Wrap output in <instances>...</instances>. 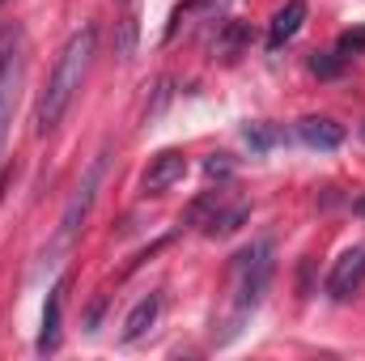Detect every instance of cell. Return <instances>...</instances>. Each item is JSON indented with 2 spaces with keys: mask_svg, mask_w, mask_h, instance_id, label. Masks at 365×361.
Here are the masks:
<instances>
[{
  "mask_svg": "<svg viewBox=\"0 0 365 361\" xmlns=\"http://www.w3.org/2000/svg\"><path fill=\"white\" fill-rule=\"evenodd\" d=\"M93 47H98V30L93 26H81L64 43V51H60V60L51 68V81H47V90L38 98V111H34V132L38 136L56 132V123L68 115L73 98L86 86V73H90V64H93Z\"/></svg>",
  "mask_w": 365,
  "mask_h": 361,
  "instance_id": "cell-1",
  "label": "cell"
},
{
  "mask_svg": "<svg viewBox=\"0 0 365 361\" xmlns=\"http://www.w3.org/2000/svg\"><path fill=\"white\" fill-rule=\"evenodd\" d=\"M272 272H276L272 238H259V243H251L247 251L234 255V323H242L251 310H259V302L272 285Z\"/></svg>",
  "mask_w": 365,
  "mask_h": 361,
  "instance_id": "cell-2",
  "label": "cell"
},
{
  "mask_svg": "<svg viewBox=\"0 0 365 361\" xmlns=\"http://www.w3.org/2000/svg\"><path fill=\"white\" fill-rule=\"evenodd\" d=\"M106 162H110V153L102 149L98 158H93L90 166H86V175H81V183L73 187V200L64 204V217H60V234H56V251H64L77 234H81V225H86V217H90L93 200H98V187H102V179H106Z\"/></svg>",
  "mask_w": 365,
  "mask_h": 361,
  "instance_id": "cell-3",
  "label": "cell"
},
{
  "mask_svg": "<svg viewBox=\"0 0 365 361\" xmlns=\"http://www.w3.org/2000/svg\"><path fill=\"white\" fill-rule=\"evenodd\" d=\"M17 86H21V51H17V43H13V47L0 56V149H4V141H9Z\"/></svg>",
  "mask_w": 365,
  "mask_h": 361,
  "instance_id": "cell-4",
  "label": "cell"
},
{
  "mask_svg": "<svg viewBox=\"0 0 365 361\" xmlns=\"http://www.w3.org/2000/svg\"><path fill=\"white\" fill-rule=\"evenodd\" d=\"M182 175H187V158H182L179 149H166V153H158L149 162V171L140 175V187H145V195H162L175 183H182Z\"/></svg>",
  "mask_w": 365,
  "mask_h": 361,
  "instance_id": "cell-5",
  "label": "cell"
},
{
  "mask_svg": "<svg viewBox=\"0 0 365 361\" xmlns=\"http://www.w3.org/2000/svg\"><path fill=\"white\" fill-rule=\"evenodd\" d=\"M361 280H365V247H353V251H344L336 260V268L327 276V293L331 298H349V293H357Z\"/></svg>",
  "mask_w": 365,
  "mask_h": 361,
  "instance_id": "cell-6",
  "label": "cell"
},
{
  "mask_svg": "<svg viewBox=\"0 0 365 361\" xmlns=\"http://www.w3.org/2000/svg\"><path fill=\"white\" fill-rule=\"evenodd\" d=\"M64 285L68 280H56L51 293H47V306H43V332H38V353H56L60 349V310H64Z\"/></svg>",
  "mask_w": 365,
  "mask_h": 361,
  "instance_id": "cell-7",
  "label": "cell"
},
{
  "mask_svg": "<svg viewBox=\"0 0 365 361\" xmlns=\"http://www.w3.org/2000/svg\"><path fill=\"white\" fill-rule=\"evenodd\" d=\"M297 136H302V145H310V149H340V145H344V128H340L336 119H323V115L302 119V123H297Z\"/></svg>",
  "mask_w": 365,
  "mask_h": 361,
  "instance_id": "cell-8",
  "label": "cell"
},
{
  "mask_svg": "<svg viewBox=\"0 0 365 361\" xmlns=\"http://www.w3.org/2000/svg\"><path fill=\"white\" fill-rule=\"evenodd\" d=\"M302 21H306V0H284V9H276L272 26H268V47L280 51V47L302 30Z\"/></svg>",
  "mask_w": 365,
  "mask_h": 361,
  "instance_id": "cell-9",
  "label": "cell"
},
{
  "mask_svg": "<svg viewBox=\"0 0 365 361\" xmlns=\"http://www.w3.org/2000/svg\"><path fill=\"white\" fill-rule=\"evenodd\" d=\"M158 315H162V298L158 293H149V298H140L136 306H132V315L123 319V345H136L153 323H158Z\"/></svg>",
  "mask_w": 365,
  "mask_h": 361,
  "instance_id": "cell-10",
  "label": "cell"
},
{
  "mask_svg": "<svg viewBox=\"0 0 365 361\" xmlns=\"http://www.w3.org/2000/svg\"><path fill=\"white\" fill-rule=\"evenodd\" d=\"M242 136H247V145H251L255 153H268L272 145L284 141V132H280L276 123H247V128H242Z\"/></svg>",
  "mask_w": 365,
  "mask_h": 361,
  "instance_id": "cell-11",
  "label": "cell"
},
{
  "mask_svg": "<svg viewBox=\"0 0 365 361\" xmlns=\"http://www.w3.org/2000/svg\"><path fill=\"white\" fill-rule=\"evenodd\" d=\"M136 9H128L123 13V21H119V39H115V56L119 60H132V51H136Z\"/></svg>",
  "mask_w": 365,
  "mask_h": 361,
  "instance_id": "cell-12",
  "label": "cell"
},
{
  "mask_svg": "<svg viewBox=\"0 0 365 361\" xmlns=\"http://www.w3.org/2000/svg\"><path fill=\"white\" fill-rule=\"evenodd\" d=\"M310 73H314V77H340V73H344V56H340V51L314 56V60H310Z\"/></svg>",
  "mask_w": 365,
  "mask_h": 361,
  "instance_id": "cell-13",
  "label": "cell"
},
{
  "mask_svg": "<svg viewBox=\"0 0 365 361\" xmlns=\"http://www.w3.org/2000/svg\"><path fill=\"white\" fill-rule=\"evenodd\" d=\"M336 51H340L344 60H349V56H361V51H365V26H361V30H344V34H340V43H336Z\"/></svg>",
  "mask_w": 365,
  "mask_h": 361,
  "instance_id": "cell-14",
  "label": "cell"
},
{
  "mask_svg": "<svg viewBox=\"0 0 365 361\" xmlns=\"http://www.w3.org/2000/svg\"><path fill=\"white\" fill-rule=\"evenodd\" d=\"M242 39H247V26H238V21H230V26H225V39L217 43V51H221V56H234V51L242 47Z\"/></svg>",
  "mask_w": 365,
  "mask_h": 361,
  "instance_id": "cell-15",
  "label": "cell"
},
{
  "mask_svg": "<svg viewBox=\"0 0 365 361\" xmlns=\"http://www.w3.org/2000/svg\"><path fill=\"white\" fill-rule=\"evenodd\" d=\"M204 171H208V179H225L234 166H230V158H225V153H212V158L204 162Z\"/></svg>",
  "mask_w": 365,
  "mask_h": 361,
  "instance_id": "cell-16",
  "label": "cell"
},
{
  "mask_svg": "<svg viewBox=\"0 0 365 361\" xmlns=\"http://www.w3.org/2000/svg\"><path fill=\"white\" fill-rule=\"evenodd\" d=\"M353 213H357V217H365V191L357 195V200H353Z\"/></svg>",
  "mask_w": 365,
  "mask_h": 361,
  "instance_id": "cell-17",
  "label": "cell"
},
{
  "mask_svg": "<svg viewBox=\"0 0 365 361\" xmlns=\"http://www.w3.org/2000/svg\"><path fill=\"white\" fill-rule=\"evenodd\" d=\"M361 141H365V123H361Z\"/></svg>",
  "mask_w": 365,
  "mask_h": 361,
  "instance_id": "cell-18",
  "label": "cell"
}]
</instances>
